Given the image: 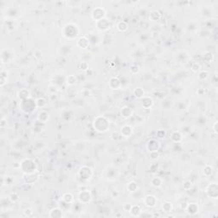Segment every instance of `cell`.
I'll return each instance as SVG.
<instances>
[{
  "label": "cell",
  "instance_id": "4fadbf2b",
  "mask_svg": "<svg viewBox=\"0 0 218 218\" xmlns=\"http://www.w3.org/2000/svg\"><path fill=\"white\" fill-rule=\"evenodd\" d=\"M108 85L112 90H119L121 87V81L119 79V78L113 77L110 78Z\"/></svg>",
  "mask_w": 218,
  "mask_h": 218
},
{
  "label": "cell",
  "instance_id": "d4e9b609",
  "mask_svg": "<svg viewBox=\"0 0 218 218\" xmlns=\"http://www.w3.org/2000/svg\"><path fill=\"white\" fill-rule=\"evenodd\" d=\"M170 138L175 142H180V141H181V140H182V135L180 133L179 131H174L173 133L171 134Z\"/></svg>",
  "mask_w": 218,
  "mask_h": 218
},
{
  "label": "cell",
  "instance_id": "277c9868",
  "mask_svg": "<svg viewBox=\"0 0 218 218\" xmlns=\"http://www.w3.org/2000/svg\"><path fill=\"white\" fill-rule=\"evenodd\" d=\"M92 176H93V170L91 168L88 166H82L78 171V176L83 182L89 181L92 178Z\"/></svg>",
  "mask_w": 218,
  "mask_h": 218
},
{
  "label": "cell",
  "instance_id": "1f68e13d",
  "mask_svg": "<svg viewBox=\"0 0 218 218\" xmlns=\"http://www.w3.org/2000/svg\"><path fill=\"white\" fill-rule=\"evenodd\" d=\"M212 171H213V169H212V167L211 166V165H205V168H204V170H203L204 175H205V176H211Z\"/></svg>",
  "mask_w": 218,
  "mask_h": 218
},
{
  "label": "cell",
  "instance_id": "d6a6232c",
  "mask_svg": "<svg viewBox=\"0 0 218 218\" xmlns=\"http://www.w3.org/2000/svg\"><path fill=\"white\" fill-rule=\"evenodd\" d=\"M129 70H130V72H131V73L136 74V73H138V72H140V68H139V67L136 66V65H132Z\"/></svg>",
  "mask_w": 218,
  "mask_h": 218
},
{
  "label": "cell",
  "instance_id": "603a6c76",
  "mask_svg": "<svg viewBox=\"0 0 218 218\" xmlns=\"http://www.w3.org/2000/svg\"><path fill=\"white\" fill-rule=\"evenodd\" d=\"M163 184V180L159 176H154L151 180V185L154 187H160Z\"/></svg>",
  "mask_w": 218,
  "mask_h": 218
},
{
  "label": "cell",
  "instance_id": "8992f818",
  "mask_svg": "<svg viewBox=\"0 0 218 218\" xmlns=\"http://www.w3.org/2000/svg\"><path fill=\"white\" fill-rule=\"evenodd\" d=\"M91 17L95 21H98L106 17V11L102 7H96L92 10Z\"/></svg>",
  "mask_w": 218,
  "mask_h": 218
},
{
  "label": "cell",
  "instance_id": "f546056e",
  "mask_svg": "<svg viewBox=\"0 0 218 218\" xmlns=\"http://www.w3.org/2000/svg\"><path fill=\"white\" fill-rule=\"evenodd\" d=\"M77 82V78L75 77L74 75H69L68 77L67 78V85L72 86V85H74Z\"/></svg>",
  "mask_w": 218,
  "mask_h": 218
},
{
  "label": "cell",
  "instance_id": "83f0119b",
  "mask_svg": "<svg viewBox=\"0 0 218 218\" xmlns=\"http://www.w3.org/2000/svg\"><path fill=\"white\" fill-rule=\"evenodd\" d=\"M133 93H134V96H135V98H137V99H141V98H143L144 97V90L142 89V88H136L135 89V90L133 91Z\"/></svg>",
  "mask_w": 218,
  "mask_h": 218
},
{
  "label": "cell",
  "instance_id": "f1b7e54d",
  "mask_svg": "<svg viewBox=\"0 0 218 218\" xmlns=\"http://www.w3.org/2000/svg\"><path fill=\"white\" fill-rule=\"evenodd\" d=\"M138 186H137V183L135 181H130L127 184V190L129 192H134L137 190Z\"/></svg>",
  "mask_w": 218,
  "mask_h": 218
},
{
  "label": "cell",
  "instance_id": "44dd1931",
  "mask_svg": "<svg viewBox=\"0 0 218 218\" xmlns=\"http://www.w3.org/2000/svg\"><path fill=\"white\" fill-rule=\"evenodd\" d=\"M199 211V206L197 204H190L187 206V212L190 215H194Z\"/></svg>",
  "mask_w": 218,
  "mask_h": 218
},
{
  "label": "cell",
  "instance_id": "4316f807",
  "mask_svg": "<svg viewBox=\"0 0 218 218\" xmlns=\"http://www.w3.org/2000/svg\"><path fill=\"white\" fill-rule=\"evenodd\" d=\"M62 200L66 204H71L73 201V195L71 192H67L62 196Z\"/></svg>",
  "mask_w": 218,
  "mask_h": 218
},
{
  "label": "cell",
  "instance_id": "836d02e7",
  "mask_svg": "<svg viewBox=\"0 0 218 218\" xmlns=\"http://www.w3.org/2000/svg\"><path fill=\"white\" fill-rule=\"evenodd\" d=\"M10 199L12 201V202H16L18 199H19V195L16 193V192H12L10 195Z\"/></svg>",
  "mask_w": 218,
  "mask_h": 218
},
{
  "label": "cell",
  "instance_id": "3957f363",
  "mask_svg": "<svg viewBox=\"0 0 218 218\" xmlns=\"http://www.w3.org/2000/svg\"><path fill=\"white\" fill-rule=\"evenodd\" d=\"M63 36L67 39H75L78 35V32H79V29L77 25L73 24V23H68L64 26L63 30Z\"/></svg>",
  "mask_w": 218,
  "mask_h": 218
},
{
  "label": "cell",
  "instance_id": "ac0fdd59",
  "mask_svg": "<svg viewBox=\"0 0 218 218\" xmlns=\"http://www.w3.org/2000/svg\"><path fill=\"white\" fill-rule=\"evenodd\" d=\"M18 98L20 101H24L28 98H31V93L30 91L26 89H22L18 92Z\"/></svg>",
  "mask_w": 218,
  "mask_h": 218
},
{
  "label": "cell",
  "instance_id": "cb8c5ba5",
  "mask_svg": "<svg viewBox=\"0 0 218 218\" xmlns=\"http://www.w3.org/2000/svg\"><path fill=\"white\" fill-rule=\"evenodd\" d=\"M50 217H54V218H59V217H62L63 215H62V211L59 208H55L53 209L50 213Z\"/></svg>",
  "mask_w": 218,
  "mask_h": 218
},
{
  "label": "cell",
  "instance_id": "4dcf8cb0",
  "mask_svg": "<svg viewBox=\"0 0 218 218\" xmlns=\"http://www.w3.org/2000/svg\"><path fill=\"white\" fill-rule=\"evenodd\" d=\"M162 209L165 212H170L172 210H173V206H172V204L170 203V202H165V204H163V206H162Z\"/></svg>",
  "mask_w": 218,
  "mask_h": 218
},
{
  "label": "cell",
  "instance_id": "7a4b0ae2",
  "mask_svg": "<svg viewBox=\"0 0 218 218\" xmlns=\"http://www.w3.org/2000/svg\"><path fill=\"white\" fill-rule=\"evenodd\" d=\"M20 169L23 171L24 174L34 173L37 170L38 167L34 161L31 159H25L20 163Z\"/></svg>",
  "mask_w": 218,
  "mask_h": 218
},
{
  "label": "cell",
  "instance_id": "9a60e30c",
  "mask_svg": "<svg viewBox=\"0 0 218 218\" xmlns=\"http://www.w3.org/2000/svg\"><path fill=\"white\" fill-rule=\"evenodd\" d=\"M120 114L122 116L124 119H129L132 114H133V110L130 108L128 106H124L123 107L121 110H120Z\"/></svg>",
  "mask_w": 218,
  "mask_h": 218
},
{
  "label": "cell",
  "instance_id": "30bf717a",
  "mask_svg": "<svg viewBox=\"0 0 218 218\" xmlns=\"http://www.w3.org/2000/svg\"><path fill=\"white\" fill-rule=\"evenodd\" d=\"M160 148V143L159 141L155 140V139H151L150 141H148L147 143V149L148 150L149 153L152 152H157Z\"/></svg>",
  "mask_w": 218,
  "mask_h": 218
},
{
  "label": "cell",
  "instance_id": "484cf974",
  "mask_svg": "<svg viewBox=\"0 0 218 218\" xmlns=\"http://www.w3.org/2000/svg\"><path fill=\"white\" fill-rule=\"evenodd\" d=\"M36 105L38 108H44L45 106L47 105V102L44 97H40L36 100Z\"/></svg>",
  "mask_w": 218,
  "mask_h": 218
},
{
  "label": "cell",
  "instance_id": "2e32d148",
  "mask_svg": "<svg viewBox=\"0 0 218 218\" xmlns=\"http://www.w3.org/2000/svg\"><path fill=\"white\" fill-rule=\"evenodd\" d=\"M141 106L143 107V108L149 109L152 108V106L154 105V101L152 100V98L148 97V96H144L143 98H141Z\"/></svg>",
  "mask_w": 218,
  "mask_h": 218
},
{
  "label": "cell",
  "instance_id": "d590c367",
  "mask_svg": "<svg viewBox=\"0 0 218 218\" xmlns=\"http://www.w3.org/2000/svg\"><path fill=\"white\" fill-rule=\"evenodd\" d=\"M192 186V181H186L185 182H183V187H184V189H186V190H189Z\"/></svg>",
  "mask_w": 218,
  "mask_h": 218
},
{
  "label": "cell",
  "instance_id": "5b68a950",
  "mask_svg": "<svg viewBox=\"0 0 218 218\" xmlns=\"http://www.w3.org/2000/svg\"><path fill=\"white\" fill-rule=\"evenodd\" d=\"M31 105H36V101H33L32 98L21 101V109L26 113H32L37 108L36 107H31Z\"/></svg>",
  "mask_w": 218,
  "mask_h": 218
},
{
  "label": "cell",
  "instance_id": "f35d334b",
  "mask_svg": "<svg viewBox=\"0 0 218 218\" xmlns=\"http://www.w3.org/2000/svg\"><path fill=\"white\" fill-rule=\"evenodd\" d=\"M24 214H25V216H26V217H31L32 214H33V211H32V210L31 208H27V209H26L24 211Z\"/></svg>",
  "mask_w": 218,
  "mask_h": 218
},
{
  "label": "cell",
  "instance_id": "6da1fadb",
  "mask_svg": "<svg viewBox=\"0 0 218 218\" xmlns=\"http://www.w3.org/2000/svg\"><path fill=\"white\" fill-rule=\"evenodd\" d=\"M110 126V123L109 120L103 117V116H98L93 121V128L95 129V130L99 132V133H104L106 131H108Z\"/></svg>",
  "mask_w": 218,
  "mask_h": 218
},
{
  "label": "cell",
  "instance_id": "d6986e66",
  "mask_svg": "<svg viewBox=\"0 0 218 218\" xmlns=\"http://www.w3.org/2000/svg\"><path fill=\"white\" fill-rule=\"evenodd\" d=\"M161 18V14L159 10H153L151 11L149 15H148V19L151 21H157L159 20H160Z\"/></svg>",
  "mask_w": 218,
  "mask_h": 218
},
{
  "label": "cell",
  "instance_id": "74e56055",
  "mask_svg": "<svg viewBox=\"0 0 218 218\" xmlns=\"http://www.w3.org/2000/svg\"><path fill=\"white\" fill-rule=\"evenodd\" d=\"M89 68V67H88V63L87 62H85V61H82L81 62V64H80V69L81 70H83V71H86L87 69Z\"/></svg>",
  "mask_w": 218,
  "mask_h": 218
},
{
  "label": "cell",
  "instance_id": "e0dca14e",
  "mask_svg": "<svg viewBox=\"0 0 218 218\" xmlns=\"http://www.w3.org/2000/svg\"><path fill=\"white\" fill-rule=\"evenodd\" d=\"M49 119H50V114L48 112H46L45 110H41L38 114V120L40 123L45 124L49 120Z\"/></svg>",
  "mask_w": 218,
  "mask_h": 218
},
{
  "label": "cell",
  "instance_id": "60d3db41",
  "mask_svg": "<svg viewBox=\"0 0 218 218\" xmlns=\"http://www.w3.org/2000/svg\"><path fill=\"white\" fill-rule=\"evenodd\" d=\"M217 122H216L214 124V125H213V131L216 133V134H217Z\"/></svg>",
  "mask_w": 218,
  "mask_h": 218
},
{
  "label": "cell",
  "instance_id": "52a82bcc",
  "mask_svg": "<svg viewBox=\"0 0 218 218\" xmlns=\"http://www.w3.org/2000/svg\"><path fill=\"white\" fill-rule=\"evenodd\" d=\"M96 28L101 31V32H106L109 30L111 28V24H110V21L107 17L103 18V19L100 20L98 21H96Z\"/></svg>",
  "mask_w": 218,
  "mask_h": 218
},
{
  "label": "cell",
  "instance_id": "7c38bea8",
  "mask_svg": "<svg viewBox=\"0 0 218 218\" xmlns=\"http://www.w3.org/2000/svg\"><path fill=\"white\" fill-rule=\"evenodd\" d=\"M77 46L78 47H79L80 49L86 50V49H88L89 46H90V40L87 39V37H85V36L80 37L79 39H78Z\"/></svg>",
  "mask_w": 218,
  "mask_h": 218
},
{
  "label": "cell",
  "instance_id": "5bb4252c",
  "mask_svg": "<svg viewBox=\"0 0 218 218\" xmlns=\"http://www.w3.org/2000/svg\"><path fill=\"white\" fill-rule=\"evenodd\" d=\"M120 133L124 137H129L133 134V128L129 124H124L120 129Z\"/></svg>",
  "mask_w": 218,
  "mask_h": 218
},
{
  "label": "cell",
  "instance_id": "ba28073f",
  "mask_svg": "<svg viewBox=\"0 0 218 218\" xmlns=\"http://www.w3.org/2000/svg\"><path fill=\"white\" fill-rule=\"evenodd\" d=\"M206 193L211 199H217L218 187L217 183H211L206 188Z\"/></svg>",
  "mask_w": 218,
  "mask_h": 218
},
{
  "label": "cell",
  "instance_id": "e575fe53",
  "mask_svg": "<svg viewBox=\"0 0 218 218\" xmlns=\"http://www.w3.org/2000/svg\"><path fill=\"white\" fill-rule=\"evenodd\" d=\"M166 135V131L165 129H159L157 131V136L159 138H164Z\"/></svg>",
  "mask_w": 218,
  "mask_h": 218
},
{
  "label": "cell",
  "instance_id": "9c48e42d",
  "mask_svg": "<svg viewBox=\"0 0 218 218\" xmlns=\"http://www.w3.org/2000/svg\"><path fill=\"white\" fill-rule=\"evenodd\" d=\"M92 199V195L90 190H83L78 193V200L82 204H88Z\"/></svg>",
  "mask_w": 218,
  "mask_h": 218
},
{
  "label": "cell",
  "instance_id": "8d00e7d4",
  "mask_svg": "<svg viewBox=\"0 0 218 218\" xmlns=\"http://www.w3.org/2000/svg\"><path fill=\"white\" fill-rule=\"evenodd\" d=\"M199 78L200 79H205V78H208V72H205V71L199 72Z\"/></svg>",
  "mask_w": 218,
  "mask_h": 218
},
{
  "label": "cell",
  "instance_id": "ab89813d",
  "mask_svg": "<svg viewBox=\"0 0 218 218\" xmlns=\"http://www.w3.org/2000/svg\"><path fill=\"white\" fill-rule=\"evenodd\" d=\"M131 206H132V205H130V204H125L124 206V211H129L130 209H131Z\"/></svg>",
  "mask_w": 218,
  "mask_h": 218
},
{
  "label": "cell",
  "instance_id": "7402d4cb",
  "mask_svg": "<svg viewBox=\"0 0 218 218\" xmlns=\"http://www.w3.org/2000/svg\"><path fill=\"white\" fill-rule=\"evenodd\" d=\"M129 212L133 217H139L141 213V207L139 205H132Z\"/></svg>",
  "mask_w": 218,
  "mask_h": 218
},
{
  "label": "cell",
  "instance_id": "8fae6325",
  "mask_svg": "<svg viewBox=\"0 0 218 218\" xmlns=\"http://www.w3.org/2000/svg\"><path fill=\"white\" fill-rule=\"evenodd\" d=\"M143 202H144V204L147 207L153 208V207H154L155 205H157L158 199L154 195H147L143 199Z\"/></svg>",
  "mask_w": 218,
  "mask_h": 218
},
{
  "label": "cell",
  "instance_id": "ffe728a7",
  "mask_svg": "<svg viewBox=\"0 0 218 218\" xmlns=\"http://www.w3.org/2000/svg\"><path fill=\"white\" fill-rule=\"evenodd\" d=\"M117 29L121 32H126L129 29V25L127 22L124 21V20H120L117 23Z\"/></svg>",
  "mask_w": 218,
  "mask_h": 218
}]
</instances>
